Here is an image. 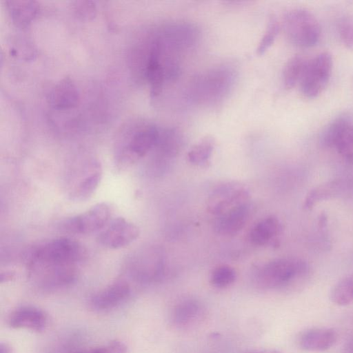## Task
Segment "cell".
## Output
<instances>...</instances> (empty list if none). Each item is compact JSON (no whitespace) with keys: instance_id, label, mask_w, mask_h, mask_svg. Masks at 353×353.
<instances>
[{"instance_id":"1","label":"cell","mask_w":353,"mask_h":353,"mask_svg":"<svg viewBox=\"0 0 353 353\" xmlns=\"http://www.w3.org/2000/svg\"><path fill=\"white\" fill-rule=\"evenodd\" d=\"M310 272V265L303 259L278 258L260 268L256 273V282L266 289L284 288L305 280Z\"/></svg>"},{"instance_id":"2","label":"cell","mask_w":353,"mask_h":353,"mask_svg":"<svg viewBox=\"0 0 353 353\" xmlns=\"http://www.w3.org/2000/svg\"><path fill=\"white\" fill-rule=\"evenodd\" d=\"M282 28L288 40L299 48L314 46L321 37V26L315 16L305 8H294L283 16Z\"/></svg>"},{"instance_id":"3","label":"cell","mask_w":353,"mask_h":353,"mask_svg":"<svg viewBox=\"0 0 353 353\" xmlns=\"http://www.w3.org/2000/svg\"><path fill=\"white\" fill-rule=\"evenodd\" d=\"M77 264L30 258L28 265L30 278L46 288L61 287L72 283L77 274Z\"/></svg>"},{"instance_id":"4","label":"cell","mask_w":353,"mask_h":353,"mask_svg":"<svg viewBox=\"0 0 353 353\" xmlns=\"http://www.w3.org/2000/svg\"><path fill=\"white\" fill-rule=\"evenodd\" d=\"M333 66L332 55L322 52L308 59L299 82L301 93L307 98L319 96L330 79Z\"/></svg>"},{"instance_id":"5","label":"cell","mask_w":353,"mask_h":353,"mask_svg":"<svg viewBox=\"0 0 353 353\" xmlns=\"http://www.w3.org/2000/svg\"><path fill=\"white\" fill-rule=\"evenodd\" d=\"M321 143L332 148L347 162L353 164V120L341 116L332 121L324 129Z\"/></svg>"},{"instance_id":"6","label":"cell","mask_w":353,"mask_h":353,"mask_svg":"<svg viewBox=\"0 0 353 353\" xmlns=\"http://www.w3.org/2000/svg\"><path fill=\"white\" fill-rule=\"evenodd\" d=\"M86 250L79 242L67 237L52 239L40 245L32 256L40 259L75 263L83 261Z\"/></svg>"},{"instance_id":"7","label":"cell","mask_w":353,"mask_h":353,"mask_svg":"<svg viewBox=\"0 0 353 353\" xmlns=\"http://www.w3.org/2000/svg\"><path fill=\"white\" fill-rule=\"evenodd\" d=\"M250 194L245 185L238 182L222 183L214 189L207 200L208 211L215 216L249 201Z\"/></svg>"},{"instance_id":"8","label":"cell","mask_w":353,"mask_h":353,"mask_svg":"<svg viewBox=\"0 0 353 353\" xmlns=\"http://www.w3.org/2000/svg\"><path fill=\"white\" fill-rule=\"evenodd\" d=\"M112 214L109 204L99 203L80 214L72 216L62 224L66 232L74 234H90L103 229L108 223Z\"/></svg>"},{"instance_id":"9","label":"cell","mask_w":353,"mask_h":353,"mask_svg":"<svg viewBox=\"0 0 353 353\" xmlns=\"http://www.w3.org/2000/svg\"><path fill=\"white\" fill-rule=\"evenodd\" d=\"M139 234L137 225L123 217H117L98 234L97 241L105 248L118 249L132 243Z\"/></svg>"},{"instance_id":"10","label":"cell","mask_w":353,"mask_h":353,"mask_svg":"<svg viewBox=\"0 0 353 353\" xmlns=\"http://www.w3.org/2000/svg\"><path fill=\"white\" fill-rule=\"evenodd\" d=\"M352 191V179L339 177L331 179L310 190L304 199L303 208L310 210L320 202L347 196Z\"/></svg>"},{"instance_id":"11","label":"cell","mask_w":353,"mask_h":353,"mask_svg":"<svg viewBox=\"0 0 353 353\" xmlns=\"http://www.w3.org/2000/svg\"><path fill=\"white\" fill-rule=\"evenodd\" d=\"M48 322L46 312L34 306L23 305L10 314L8 325L13 329H26L33 332L43 331Z\"/></svg>"},{"instance_id":"12","label":"cell","mask_w":353,"mask_h":353,"mask_svg":"<svg viewBox=\"0 0 353 353\" xmlns=\"http://www.w3.org/2000/svg\"><path fill=\"white\" fill-rule=\"evenodd\" d=\"M250 214L251 205L249 201L239 205L216 216L214 229L221 235H234L245 227Z\"/></svg>"},{"instance_id":"13","label":"cell","mask_w":353,"mask_h":353,"mask_svg":"<svg viewBox=\"0 0 353 353\" xmlns=\"http://www.w3.org/2000/svg\"><path fill=\"white\" fill-rule=\"evenodd\" d=\"M130 292L128 283L124 281H116L92 296L91 307L99 311L113 309L124 302Z\"/></svg>"},{"instance_id":"14","label":"cell","mask_w":353,"mask_h":353,"mask_svg":"<svg viewBox=\"0 0 353 353\" xmlns=\"http://www.w3.org/2000/svg\"><path fill=\"white\" fill-rule=\"evenodd\" d=\"M159 132L154 126H146L137 130L124 150V157L133 162L145 156L158 142Z\"/></svg>"},{"instance_id":"15","label":"cell","mask_w":353,"mask_h":353,"mask_svg":"<svg viewBox=\"0 0 353 353\" xmlns=\"http://www.w3.org/2000/svg\"><path fill=\"white\" fill-rule=\"evenodd\" d=\"M48 101L54 109H70L79 104L80 93L73 81L69 77H65L50 90Z\"/></svg>"},{"instance_id":"16","label":"cell","mask_w":353,"mask_h":353,"mask_svg":"<svg viewBox=\"0 0 353 353\" xmlns=\"http://www.w3.org/2000/svg\"><path fill=\"white\" fill-rule=\"evenodd\" d=\"M338 338L335 330L328 327H314L304 331L299 336V346L311 352L325 351L332 347Z\"/></svg>"},{"instance_id":"17","label":"cell","mask_w":353,"mask_h":353,"mask_svg":"<svg viewBox=\"0 0 353 353\" xmlns=\"http://www.w3.org/2000/svg\"><path fill=\"white\" fill-rule=\"evenodd\" d=\"M102 176V169L98 161H92L82 173L72 188L70 196L76 201L88 199L98 188Z\"/></svg>"},{"instance_id":"18","label":"cell","mask_w":353,"mask_h":353,"mask_svg":"<svg viewBox=\"0 0 353 353\" xmlns=\"http://www.w3.org/2000/svg\"><path fill=\"white\" fill-rule=\"evenodd\" d=\"M161 43L159 40H155L152 45L146 67V77L150 87L152 98L158 97L162 90L164 72L160 62Z\"/></svg>"},{"instance_id":"19","label":"cell","mask_w":353,"mask_h":353,"mask_svg":"<svg viewBox=\"0 0 353 353\" xmlns=\"http://www.w3.org/2000/svg\"><path fill=\"white\" fill-rule=\"evenodd\" d=\"M282 225L274 216H268L256 222L249 232L250 241L256 245L270 243L281 234Z\"/></svg>"},{"instance_id":"20","label":"cell","mask_w":353,"mask_h":353,"mask_svg":"<svg viewBox=\"0 0 353 353\" xmlns=\"http://www.w3.org/2000/svg\"><path fill=\"white\" fill-rule=\"evenodd\" d=\"M201 314V306L198 301L187 299L179 301L172 310L171 322L173 325L184 328L195 323Z\"/></svg>"},{"instance_id":"21","label":"cell","mask_w":353,"mask_h":353,"mask_svg":"<svg viewBox=\"0 0 353 353\" xmlns=\"http://www.w3.org/2000/svg\"><path fill=\"white\" fill-rule=\"evenodd\" d=\"M6 3L12 20L21 27L28 26L39 11V6L34 1L11 0Z\"/></svg>"},{"instance_id":"22","label":"cell","mask_w":353,"mask_h":353,"mask_svg":"<svg viewBox=\"0 0 353 353\" xmlns=\"http://www.w3.org/2000/svg\"><path fill=\"white\" fill-rule=\"evenodd\" d=\"M308 59L301 54L292 57L285 63L283 72V83L285 89H291L300 82Z\"/></svg>"},{"instance_id":"23","label":"cell","mask_w":353,"mask_h":353,"mask_svg":"<svg viewBox=\"0 0 353 353\" xmlns=\"http://www.w3.org/2000/svg\"><path fill=\"white\" fill-rule=\"evenodd\" d=\"M214 139L207 136L192 147L188 153L189 161L195 165L205 167L210 163L214 148Z\"/></svg>"},{"instance_id":"24","label":"cell","mask_w":353,"mask_h":353,"mask_svg":"<svg viewBox=\"0 0 353 353\" xmlns=\"http://www.w3.org/2000/svg\"><path fill=\"white\" fill-rule=\"evenodd\" d=\"M330 298L334 304L341 306L353 303V272L335 283L330 291Z\"/></svg>"},{"instance_id":"25","label":"cell","mask_w":353,"mask_h":353,"mask_svg":"<svg viewBox=\"0 0 353 353\" xmlns=\"http://www.w3.org/2000/svg\"><path fill=\"white\" fill-rule=\"evenodd\" d=\"M236 277V272L231 266L221 265L212 271L210 283L216 288H223L233 283Z\"/></svg>"},{"instance_id":"26","label":"cell","mask_w":353,"mask_h":353,"mask_svg":"<svg viewBox=\"0 0 353 353\" xmlns=\"http://www.w3.org/2000/svg\"><path fill=\"white\" fill-rule=\"evenodd\" d=\"M279 28L280 25L277 18L274 14H271L268 18L265 32L256 48L257 54H263L273 44L279 33Z\"/></svg>"},{"instance_id":"27","label":"cell","mask_w":353,"mask_h":353,"mask_svg":"<svg viewBox=\"0 0 353 353\" xmlns=\"http://www.w3.org/2000/svg\"><path fill=\"white\" fill-rule=\"evenodd\" d=\"M339 34L343 43L348 48L353 49V15H347L339 23Z\"/></svg>"},{"instance_id":"28","label":"cell","mask_w":353,"mask_h":353,"mask_svg":"<svg viewBox=\"0 0 353 353\" xmlns=\"http://www.w3.org/2000/svg\"><path fill=\"white\" fill-rule=\"evenodd\" d=\"M74 10L79 17L92 19L96 14V6L93 1H77L74 2Z\"/></svg>"},{"instance_id":"29","label":"cell","mask_w":353,"mask_h":353,"mask_svg":"<svg viewBox=\"0 0 353 353\" xmlns=\"http://www.w3.org/2000/svg\"><path fill=\"white\" fill-rule=\"evenodd\" d=\"M107 353H128L126 345L117 340L110 341L105 345Z\"/></svg>"},{"instance_id":"30","label":"cell","mask_w":353,"mask_h":353,"mask_svg":"<svg viewBox=\"0 0 353 353\" xmlns=\"http://www.w3.org/2000/svg\"><path fill=\"white\" fill-rule=\"evenodd\" d=\"M14 277V273L11 272H1L0 275V282L1 283L12 281Z\"/></svg>"},{"instance_id":"31","label":"cell","mask_w":353,"mask_h":353,"mask_svg":"<svg viewBox=\"0 0 353 353\" xmlns=\"http://www.w3.org/2000/svg\"><path fill=\"white\" fill-rule=\"evenodd\" d=\"M0 353H13V350L9 344L1 342Z\"/></svg>"},{"instance_id":"32","label":"cell","mask_w":353,"mask_h":353,"mask_svg":"<svg viewBox=\"0 0 353 353\" xmlns=\"http://www.w3.org/2000/svg\"><path fill=\"white\" fill-rule=\"evenodd\" d=\"M344 353H353V339L347 343Z\"/></svg>"},{"instance_id":"33","label":"cell","mask_w":353,"mask_h":353,"mask_svg":"<svg viewBox=\"0 0 353 353\" xmlns=\"http://www.w3.org/2000/svg\"><path fill=\"white\" fill-rule=\"evenodd\" d=\"M247 353H283L279 351L275 350H256L252 351Z\"/></svg>"}]
</instances>
